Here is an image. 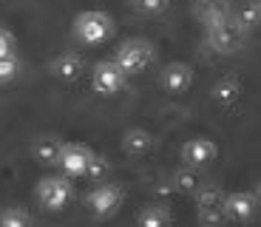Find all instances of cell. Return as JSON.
I'll return each mask as SVG.
<instances>
[{"instance_id":"9c48e42d","label":"cell","mask_w":261,"mask_h":227,"mask_svg":"<svg viewBox=\"0 0 261 227\" xmlns=\"http://www.w3.org/2000/svg\"><path fill=\"white\" fill-rule=\"evenodd\" d=\"M162 85L170 94H182L193 85V68L188 63H170L162 71Z\"/></svg>"},{"instance_id":"ffe728a7","label":"cell","mask_w":261,"mask_h":227,"mask_svg":"<svg viewBox=\"0 0 261 227\" xmlns=\"http://www.w3.org/2000/svg\"><path fill=\"white\" fill-rule=\"evenodd\" d=\"M199 219L207 227H219L227 219V213H224V208H199Z\"/></svg>"},{"instance_id":"5b68a950","label":"cell","mask_w":261,"mask_h":227,"mask_svg":"<svg viewBox=\"0 0 261 227\" xmlns=\"http://www.w3.org/2000/svg\"><path fill=\"white\" fill-rule=\"evenodd\" d=\"M125 80H128V74H125L114 60H102V63L94 65V71H91V85H94L97 94H102V97L119 94V91L125 88Z\"/></svg>"},{"instance_id":"e0dca14e","label":"cell","mask_w":261,"mask_h":227,"mask_svg":"<svg viewBox=\"0 0 261 227\" xmlns=\"http://www.w3.org/2000/svg\"><path fill=\"white\" fill-rule=\"evenodd\" d=\"M0 227H32V219L23 208H6L0 213Z\"/></svg>"},{"instance_id":"8992f818","label":"cell","mask_w":261,"mask_h":227,"mask_svg":"<svg viewBox=\"0 0 261 227\" xmlns=\"http://www.w3.org/2000/svg\"><path fill=\"white\" fill-rule=\"evenodd\" d=\"M88 210H91L97 219H108V216H114L119 208H122L125 201V193L119 185H97V188L88 193Z\"/></svg>"},{"instance_id":"cb8c5ba5","label":"cell","mask_w":261,"mask_h":227,"mask_svg":"<svg viewBox=\"0 0 261 227\" xmlns=\"http://www.w3.org/2000/svg\"><path fill=\"white\" fill-rule=\"evenodd\" d=\"M105 170H108V162H105L102 156L94 154V159H91V165H88V173H85V176H91V179H102Z\"/></svg>"},{"instance_id":"2e32d148","label":"cell","mask_w":261,"mask_h":227,"mask_svg":"<svg viewBox=\"0 0 261 227\" xmlns=\"http://www.w3.org/2000/svg\"><path fill=\"white\" fill-rule=\"evenodd\" d=\"M239 23H242L244 29L261 26V0H250V3H244V6L239 9Z\"/></svg>"},{"instance_id":"277c9868","label":"cell","mask_w":261,"mask_h":227,"mask_svg":"<svg viewBox=\"0 0 261 227\" xmlns=\"http://www.w3.org/2000/svg\"><path fill=\"white\" fill-rule=\"evenodd\" d=\"M71 196H74V188L68 182V176H46L37 185V201L46 210H51V213L63 210L71 201Z\"/></svg>"},{"instance_id":"7a4b0ae2","label":"cell","mask_w":261,"mask_h":227,"mask_svg":"<svg viewBox=\"0 0 261 227\" xmlns=\"http://www.w3.org/2000/svg\"><path fill=\"white\" fill-rule=\"evenodd\" d=\"M204 26H207V40L216 52L230 54L242 45L244 26L239 23V17H230V12L222 14V17H216V20H210V23H204Z\"/></svg>"},{"instance_id":"7c38bea8","label":"cell","mask_w":261,"mask_h":227,"mask_svg":"<svg viewBox=\"0 0 261 227\" xmlns=\"http://www.w3.org/2000/svg\"><path fill=\"white\" fill-rule=\"evenodd\" d=\"M60 150H63V142H60L57 136H40L32 145V154L40 165H57Z\"/></svg>"},{"instance_id":"52a82bcc","label":"cell","mask_w":261,"mask_h":227,"mask_svg":"<svg viewBox=\"0 0 261 227\" xmlns=\"http://www.w3.org/2000/svg\"><path fill=\"white\" fill-rule=\"evenodd\" d=\"M94 154L85 145H63V150H60V159H57V168L63 170L65 176H71V179H77V176H85L88 173V165H91Z\"/></svg>"},{"instance_id":"d6986e66","label":"cell","mask_w":261,"mask_h":227,"mask_svg":"<svg viewBox=\"0 0 261 227\" xmlns=\"http://www.w3.org/2000/svg\"><path fill=\"white\" fill-rule=\"evenodd\" d=\"M17 71H20V63H17V57H0V85H6V83H12L14 77H17Z\"/></svg>"},{"instance_id":"6da1fadb","label":"cell","mask_w":261,"mask_h":227,"mask_svg":"<svg viewBox=\"0 0 261 227\" xmlns=\"http://www.w3.org/2000/svg\"><path fill=\"white\" fill-rule=\"evenodd\" d=\"M114 34V20L105 12H83L74 17V37L85 45H99Z\"/></svg>"},{"instance_id":"ac0fdd59","label":"cell","mask_w":261,"mask_h":227,"mask_svg":"<svg viewBox=\"0 0 261 227\" xmlns=\"http://www.w3.org/2000/svg\"><path fill=\"white\" fill-rule=\"evenodd\" d=\"M173 182H176V190H182V193H193V190H199V176L193 173V170H179L176 176H173Z\"/></svg>"},{"instance_id":"603a6c76","label":"cell","mask_w":261,"mask_h":227,"mask_svg":"<svg viewBox=\"0 0 261 227\" xmlns=\"http://www.w3.org/2000/svg\"><path fill=\"white\" fill-rule=\"evenodd\" d=\"M14 54V34L9 29H0V57H12Z\"/></svg>"},{"instance_id":"44dd1931","label":"cell","mask_w":261,"mask_h":227,"mask_svg":"<svg viewBox=\"0 0 261 227\" xmlns=\"http://www.w3.org/2000/svg\"><path fill=\"white\" fill-rule=\"evenodd\" d=\"M199 208H224V196L213 188L202 190V193H199Z\"/></svg>"},{"instance_id":"3957f363","label":"cell","mask_w":261,"mask_h":227,"mask_svg":"<svg viewBox=\"0 0 261 227\" xmlns=\"http://www.w3.org/2000/svg\"><path fill=\"white\" fill-rule=\"evenodd\" d=\"M114 63H117L125 74H139L153 63V45H150L148 40H142V37H130L117 48Z\"/></svg>"},{"instance_id":"9a60e30c","label":"cell","mask_w":261,"mask_h":227,"mask_svg":"<svg viewBox=\"0 0 261 227\" xmlns=\"http://www.w3.org/2000/svg\"><path fill=\"white\" fill-rule=\"evenodd\" d=\"M137 224L139 227H170V213L165 208H159V205H150V208H145L139 213Z\"/></svg>"},{"instance_id":"5bb4252c","label":"cell","mask_w":261,"mask_h":227,"mask_svg":"<svg viewBox=\"0 0 261 227\" xmlns=\"http://www.w3.org/2000/svg\"><path fill=\"white\" fill-rule=\"evenodd\" d=\"M150 145H153V139H150V134L142 131V128H134V131H128V134L122 136V148H125V154H130V156L148 154Z\"/></svg>"},{"instance_id":"d4e9b609","label":"cell","mask_w":261,"mask_h":227,"mask_svg":"<svg viewBox=\"0 0 261 227\" xmlns=\"http://www.w3.org/2000/svg\"><path fill=\"white\" fill-rule=\"evenodd\" d=\"M258 196H261V185H258Z\"/></svg>"},{"instance_id":"30bf717a","label":"cell","mask_w":261,"mask_h":227,"mask_svg":"<svg viewBox=\"0 0 261 227\" xmlns=\"http://www.w3.org/2000/svg\"><path fill=\"white\" fill-rule=\"evenodd\" d=\"M224 213H227V219H236V221L250 219L255 213V196H250V193L224 196Z\"/></svg>"},{"instance_id":"7402d4cb","label":"cell","mask_w":261,"mask_h":227,"mask_svg":"<svg viewBox=\"0 0 261 227\" xmlns=\"http://www.w3.org/2000/svg\"><path fill=\"white\" fill-rule=\"evenodd\" d=\"M134 3H137V9H139V12L156 14V12H162V9H168V3H170V0H134Z\"/></svg>"},{"instance_id":"4fadbf2b","label":"cell","mask_w":261,"mask_h":227,"mask_svg":"<svg viewBox=\"0 0 261 227\" xmlns=\"http://www.w3.org/2000/svg\"><path fill=\"white\" fill-rule=\"evenodd\" d=\"M210 97H213L219 105H233V103H239V97H242V85H239V80L224 77V80H219V83L213 85Z\"/></svg>"},{"instance_id":"8fae6325","label":"cell","mask_w":261,"mask_h":227,"mask_svg":"<svg viewBox=\"0 0 261 227\" xmlns=\"http://www.w3.org/2000/svg\"><path fill=\"white\" fill-rule=\"evenodd\" d=\"M83 71H85V63H83L80 54H60L51 63V74L57 80H68V83H71V80H77Z\"/></svg>"},{"instance_id":"ba28073f","label":"cell","mask_w":261,"mask_h":227,"mask_svg":"<svg viewBox=\"0 0 261 227\" xmlns=\"http://www.w3.org/2000/svg\"><path fill=\"white\" fill-rule=\"evenodd\" d=\"M216 156H219V148L207 136H196L182 145V159L188 168H204V165L216 162Z\"/></svg>"}]
</instances>
